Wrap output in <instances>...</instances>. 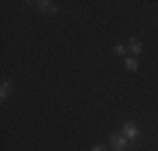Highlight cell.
Here are the masks:
<instances>
[{
    "label": "cell",
    "mask_w": 158,
    "mask_h": 151,
    "mask_svg": "<svg viewBox=\"0 0 158 151\" xmlns=\"http://www.w3.org/2000/svg\"><path fill=\"white\" fill-rule=\"evenodd\" d=\"M110 143H111L113 151H126V148H128V139L121 133H111Z\"/></svg>",
    "instance_id": "cell-1"
},
{
    "label": "cell",
    "mask_w": 158,
    "mask_h": 151,
    "mask_svg": "<svg viewBox=\"0 0 158 151\" xmlns=\"http://www.w3.org/2000/svg\"><path fill=\"white\" fill-rule=\"evenodd\" d=\"M121 134L125 136L128 141H135V139L138 138V134H140V131H138L136 124H135L133 121H126L121 128Z\"/></svg>",
    "instance_id": "cell-2"
},
{
    "label": "cell",
    "mask_w": 158,
    "mask_h": 151,
    "mask_svg": "<svg viewBox=\"0 0 158 151\" xmlns=\"http://www.w3.org/2000/svg\"><path fill=\"white\" fill-rule=\"evenodd\" d=\"M12 88H14V81L12 79H3L2 84H0V101H5L9 97V94L12 92Z\"/></svg>",
    "instance_id": "cell-3"
},
{
    "label": "cell",
    "mask_w": 158,
    "mask_h": 151,
    "mask_svg": "<svg viewBox=\"0 0 158 151\" xmlns=\"http://www.w3.org/2000/svg\"><path fill=\"white\" fill-rule=\"evenodd\" d=\"M35 3H37V9L44 14H56L57 12V7L52 2H49V0H39V2H35Z\"/></svg>",
    "instance_id": "cell-4"
},
{
    "label": "cell",
    "mask_w": 158,
    "mask_h": 151,
    "mask_svg": "<svg viewBox=\"0 0 158 151\" xmlns=\"http://www.w3.org/2000/svg\"><path fill=\"white\" fill-rule=\"evenodd\" d=\"M128 49L133 55H141L143 52V45H141V40L136 39V37H131L130 42H128Z\"/></svg>",
    "instance_id": "cell-5"
},
{
    "label": "cell",
    "mask_w": 158,
    "mask_h": 151,
    "mask_svg": "<svg viewBox=\"0 0 158 151\" xmlns=\"http://www.w3.org/2000/svg\"><path fill=\"white\" fill-rule=\"evenodd\" d=\"M125 67H126V71H130V72H136L138 71V62L133 57H126L125 59Z\"/></svg>",
    "instance_id": "cell-6"
},
{
    "label": "cell",
    "mask_w": 158,
    "mask_h": 151,
    "mask_svg": "<svg viewBox=\"0 0 158 151\" xmlns=\"http://www.w3.org/2000/svg\"><path fill=\"white\" fill-rule=\"evenodd\" d=\"M113 51H114V54H118V55H126V47L123 44H116L114 47H113Z\"/></svg>",
    "instance_id": "cell-7"
},
{
    "label": "cell",
    "mask_w": 158,
    "mask_h": 151,
    "mask_svg": "<svg viewBox=\"0 0 158 151\" xmlns=\"http://www.w3.org/2000/svg\"><path fill=\"white\" fill-rule=\"evenodd\" d=\"M91 151H108V149H106V146H104V145H96V146H93V148H91Z\"/></svg>",
    "instance_id": "cell-8"
}]
</instances>
